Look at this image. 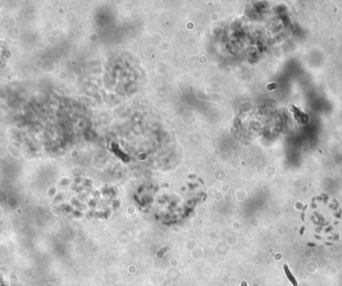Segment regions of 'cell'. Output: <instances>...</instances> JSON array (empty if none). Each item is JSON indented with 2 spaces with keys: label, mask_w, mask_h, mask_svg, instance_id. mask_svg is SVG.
Listing matches in <instances>:
<instances>
[{
  "label": "cell",
  "mask_w": 342,
  "mask_h": 286,
  "mask_svg": "<svg viewBox=\"0 0 342 286\" xmlns=\"http://www.w3.org/2000/svg\"><path fill=\"white\" fill-rule=\"evenodd\" d=\"M284 270H285V272H286V275H287V277L289 278V280H290V281H291L292 282V284L294 285V286H297V282H296V279L292 276V275H291V273H290V271H289V269H288V267L286 266V265H284Z\"/></svg>",
  "instance_id": "1"
}]
</instances>
